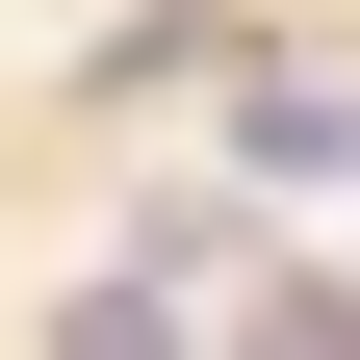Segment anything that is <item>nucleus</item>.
I'll return each mask as SVG.
<instances>
[{
	"mask_svg": "<svg viewBox=\"0 0 360 360\" xmlns=\"http://www.w3.org/2000/svg\"><path fill=\"white\" fill-rule=\"evenodd\" d=\"M52 360H180V309H155V283H77V309H52Z\"/></svg>",
	"mask_w": 360,
	"mask_h": 360,
	"instance_id": "f03ea898",
	"label": "nucleus"
},
{
	"mask_svg": "<svg viewBox=\"0 0 360 360\" xmlns=\"http://www.w3.org/2000/svg\"><path fill=\"white\" fill-rule=\"evenodd\" d=\"M232 360H360V283H283V309H257Z\"/></svg>",
	"mask_w": 360,
	"mask_h": 360,
	"instance_id": "7ed1b4c3",
	"label": "nucleus"
},
{
	"mask_svg": "<svg viewBox=\"0 0 360 360\" xmlns=\"http://www.w3.org/2000/svg\"><path fill=\"white\" fill-rule=\"evenodd\" d=\"M232 155H257V180H360V103H335V77H283V52H257V77H232Z\"/></svg>",
	"mask_w": 360,
	"mask_h": 360,
	"instance_id": "f257e3e1",
	"label": "nucleus"
}]
</instances>
